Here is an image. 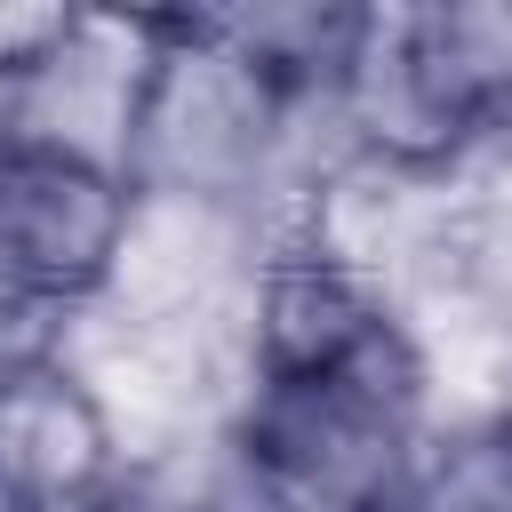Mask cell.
Wrapping results in <instances>:
<instances>
[{
  "instance_id": "6da1fadb",
  "label": "cell",
  "mask_w": 512,
  "mask_h": 512,
  "mask_svg": "<svg viewBox=\"0 0 512 512\" xmlns=\"http://www.w3.org/2000/svg\"><path fill=\"white\" fill-rule=\"evenodd\" d=\"M248 512H392L432 440V368L400 304L336 240L296 232L256 264L232 408Z\"/></svg>"
},
{
  "instance_id": "7a4b0ae2",
  "label": "cell",
  "mask_w": 512,
  "mask_h": 512,
  "mask_svg": "<svg viewBox=\"0 0 512 512\" xmlns=\"http://www.w3.org/2000/svg\"><path fill=\"white\" fill-rule=\"evenodd\" d=\"M128 40H136V64H128L112 152L136 200L232 216L256 192H272V168L304 104L224 40L216 8L128 16Z\"/></svg>"
},
{
  "instance_id": "3957f363",
  "label": "cell",
  "mask_w": 512,
  "mask_h": 512,
  "mask_svg": "<svg viewBox=\"0 0 512 512\" xmlns=\"http://www.w3.org/2000/svg\"><path fill=\"white\" fill-rule=\"evenodd\" d=\"M384 176H448L512 136V0L368 8L360 48L320 112Z\"/></svg>"
},
{
  "instance_id": "277c9868",
  "label": "cell",
  "mask_w": 512,
  "mask_h": 512,
  "mask_svg": "<svg viewBox=\"0 0 512 512\" xmlns=\"http://www.w3.org/2000/svg\"><path fill=\"white\" fill-rule=\"evenodd\" d=\"M144 200L112 144L0 120V328L88 312L136 256Z\"/></svg>"
},
{
  "instance_id": "5b68a950",
  "label": "cell",
  "mask_w": 512,
  "mask_h": 512,
  "mask_svg": "<svg viewBox=\"0 0 512 512\" xmlns=\"http://www.w3.org/2000/svg\"><path fill=\"white\" fill-rule=\"evenodd\" d=\"M128 488L120 416L56 344L0 352V512H112Z\"/></svg>"
},
{
  "instance_id": "8992f818",
  "label": "cell",
  "mask_w": 512,
  "mask_h": 512,
  "mask_svg": "<svg viewBox=\"0 0 512 512\" xmlns=\"http://www.w3.org/2000/svg\"><path fill=\"white\" fill-rule=\"evenodd\" d=\"M392 512H512V416L432 432Z\"/></svg>"
},
{
  "instance_id": "52a82bcc",
  "label": "cell",
  "mask_w": 512,
  "mask_h": 512,
  "mask_svg": "<svg viewBox=\"0 0 512 512\" xmlns=\"http://www.w3.org/2000/svg\"><path fill=\"white\" fill-rule=\"evenodd\" d=\"M88 16L80 8H8L0 0V112L24 104L32 88H48L64 72V56L80 48Z\"/></svg>"
},
{
  "instance_id": "ba28073f",
  "label": "cell",
  "mask_w": 512,
  "mask_h": 512,
  "mask_svg": "<svg viewBox=\"0 0 512 512\" xmlns=\"http://www.w3.org/2000/svg\"><path fill=\"white\" fill-rule=\"evenodd\" d=\"M112 512H128V488H120V504H112Z\"/></svg>"
}]
</instances>
